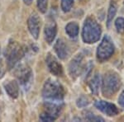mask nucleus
I'll list each match as a JSON object with an SVG mask.
<instances>
[{
	"label": "nucleus",
	"instance_id": "obj_7",
	"mask_svg": "<svg viewBox=\"0 0 124 122\" xmlns=\"http://www.w3.org/2000/svg\"><path fill=\"white\" fill-rule=\"evenodd\" d=\"M14 75L23 86H27L32 79V72L28 65L25 64H17L14 66Z\"/></svg>",
	"mask_w": 124,
	"mask_h": 122
},
{
	"label": "nucleus",
	"instance_id": "obj_11",
	"mask_svg": "<svg viewBox=\"0 0 124 122\" xmlns=\"http://www.w3.org/2000/svg\"><path fill=\"white\" fill-rule=\"evenodd\" d=\"M46 65L49 69L50 72L55 76H62L63 75V67L59 61L55 59V56H53L51 53H49L46 59Z\"/></svg>",
	"mask_w": 124,
	"mask_h": 122
},
{
	"label": "nucleus",
	"instance_id": "obj_9",
	"mask_svg": "<svg viewBox=\"0 0 124 122\" xmlns=\"http://www.w3.org/2000/svg\"><path fill=\"white\" fill-rule=\"evenodd\" d=\"M27 27L28 31L35 40H37L40 35L41 30V19L37 13H32L27 20Z\"/></svg>",
	"mask_w": 124,
	"mask_h": 122
},
{
	"label": "nucleus",
	"instance_id": "obj_17",
	"mask_svg": "<svg viewBox=\"0 0 124 122\" xmlns=\"http://www.w3.org/2000/svg\"><path fill=\"white\" fill-rule=\"evenodd\" d=\"M116 13H117V6H116L114 2H111L108 8V17H107V26L108 27H110L111 23L113 22V18H114Z\"/></svg>",
	"mask_w": 124,
	"mask_h": 122
},
{
	"label": "nucleus",
	"instance_id": "obj_2",
	"mask_svg": "<svg viewBox=\"0 0 124 122\" xmlns=\"http://www.w3.org/2000/svg\"><path fill=\"white\" fill-rule=\"evenodd\" d=\"M121 87V79L116 72L108 71L102 82V93L105 97H112Z\"/></svg>",
	"mask_w": 124,
	"mask_h": 122
},
{
	"label": "nucleus",
	"instance_id": "obj_25",
	"mask_svg": "<svg viewBox=\"0 0 124 122\" xmlns=\"http://www.w3.org/2000/svg\"><path fill=\"white\" fill-rule=\"evenodd\" d=\"M33 0H23L24 3H25L26 5H31V3H32Z\"/></svg>",
	"mask_w": 124,
	"mask_h": 122
},
{
	"label": "nucleus",
	"instance_id": "obj_5",
	"mask_svg": "<svg viewBox=\"0 0 124 122\" xmlns=\"http://www.w3.org/2000/svg\"><path fill=\"white\" fill-rule=\"evenodd\" d=\"M24 54L23 48L17 41H10L4 52L8 68L9 69H13L24 56Z\"/></svg>",
	"mask_w": 124,
	"mask_h": 122
},
{
	"label": "nucleus",
	"instance_id": "obj_22",
	"mask_svg": "<svg viewBox=\"0 0 124 122\" xmlns=\"http://www.w3.org/2000/svg\"><path fill=\"white\" fill-rule=\"evenodd\" d=\"M76 104L78 107H85L89 104V101L88 97H85V96H81L78 98Z\"/></svg>",
	"mask_w": 124,
	"mask_h": 122
},
{
	"label": "nucleus",
	"instance_id": "obj_14",
	"mask_svg": "<svg viewBox=\"0 0 124 122\" xmlns=\"http://www.w3.org/2000/svg\"><path fill=\"white\" fill-rule=\"evenodd\" d=\"M6 93L12 98H17L19 95V85L15 80H8L3 84Z\"/></svg>",
	"mask_w": 124,
	"mask_h": 122
},
{
	"label": "nucleus",
	"instance_id": "obj_15",
	"mask_svg": "<svg viewBox=\"0 0 124 122\" xmlns=\"http://www.w3.org/2000/svg\"><path fill=\"white\" fill-rule=\"evenodd\" d=\"M79 25L76 22H69L66 25V27H65V32L71 38L76 37L79 35Z\"/></svg>",
	"mask_w": 124,
	"mask_h": 122
},
{
	"label": "nucleus",
	"instance_id": "obj_4",
	"mask_svg": "<svg viewBox=\"0 0 124 122\" xmlns=\"http://www.w3.org/2000/svg\"><path fill=\"white\" fill-rule=\"evenodd\" d=\"M64 104L62 101L55 100H45L44 111L40 115V121H54L61 115L63 110Z\"/></svg>",
	"mask_w": 124,
	"mask_h": 122
},
{
	"label": "nucleus",
	"instance_id": "obj_12",
	"mask_svg": "<svg viewBox=\"0 0 124 122\" xmlns=\"http://www.w3.org/2000/svg\"><path fill=\"white\" fill-rule=\"evenodd\" d=\"M57 34V26L55 22L51 21L48 22L44 29L45 39L48 44H51L55 40Z\"/></svg>",
	"mask_w": 124,
	"mask_h": 122
},
{
	"label": "nucleus",
	"instance_id": "obj_3",
	"mask_svg": "<svg viewBox=\"0 0 124 122\" xmlns=\"http://www.w3.org/2000/svg\"><path fill=\"white\" fill-rule=\"evenodd\" d=\"M42 96L45 100L62 101L65 96V89L57 80L49 79L43 85Z\"/></svg>",
	"mask_w": 124,
	"mask_h": 122
},
{
	"label": "nucleus",
	"instance_id": "obj_19",
	"mask_svg": "<svg viewBox=\"0 0 124 122\" xmlns=\"http://www.w3.org/2000/svg\"><path fill=\"white\" fill-rule=\"evenodd\" d=\"M85 120L89 121H104V120L100 116H98L95 114L90 112V111H86L85 115Z\"/></svg>",
	"mask_w": 124,
	"mask_h": 122
},
{
	"label": "nucleus",
	"instance_id": "obj_13",
	"mask_svg": "<svg viewBox=\"0 0 124 122\" xmlns=\"http://www.w3.org/2000/svg\"><path fill=\"white\" fill-rule=\"evenodd\" d=\"M54 50L57 56L61 59H65L69 55V49L67 45L62 39H58L54 45Z\"/></svg>",
	"mask_w": 124,
	"mask_h": 122
},
{
	"label": "nucleus",
	"instance_id": "obj_10",
	"mask_svg": "<svg viewBox=\"0 0 124 122\" xmlns=\"http://www.w3.org/2000/svg\"><path fill=\"white\" fill-rule=\"evenodd\" d=\"M95 107L108 116H114L119 113V110L114 104L105 101H97L94 103Z\"/></svg>",
	"mask_w": 124,
	"mask_h": 122
},
{
	"label": "nucleus",
	"instance_id": "obj_1",
	"mask_svg": "<svg viewBox=\"0 0 124 122\" xmlns=\"http://www.w3.org/2000/svg\"><path fill=\"white\" fill-rule=\"evenodd\" d=\"M101 27L97 21L91 17L86 18L82 29V39L84 42L93 44L97 42L101 36Z\"/></svg>",
	"mask_w": 124,
	"mask_h": 122
},
{
	"label": "nucleus",
	"instance_id": "obj_6",
	"mask_svg": "<svg viewBox=\"0 0 124 122\" xmlns=\"http://www.w3.org/2000/svg\"><path fill=\"white\" fill-rule=\"evenodd\" d=\"M115 47L112 39L109 36L106 35L103 38L101 43L98 46L97 49V59L99 62L103 63L113 56L114 54Z\"/></svg>",
	"mask_w": 124,
	"mask_h": 122
},
{
	"label": "nucleus",
	"instance_id": "obj_8",
	"mask_svg": "<svg viewBox=\"0 0 124 122\" xmlns=\"http://www.w3.org/2000/svg\"><path fill=\"white\" fill-rule=\"evenodd\" d=\"M84 56L82 54L75 55L71 59L70 63L69 65V73L72 79H75L81 74L82 71L84 69Z\"/></svg>",
	"mask_w": 124,
	"mask_h": 122
},
{
	"label": "nucleus",
	"instance_id": "obj_21",
	"mask_svg": "<svg viewBox=\"0 0 124 122\" xmlns=\"http://www.w3.org/2000/svg\"><path fill=\"white\" fill-rule=\"evenodd\" d=\"M37 7L41 13H46L48 7V0H37Z\"/></svg>",
	"mask_w": 124,
	"mask_h": 122
},
{
	"label": "nucleus",
	"instance_id": "obj_20",
	"mask_svg": "<svg viewBox=\"0 0 124 122\" xmlns=\"http://www.w3.org/2000/svg\"><path fill=\"white\" fill-rule=\"evenodd\" d=\"M115 27L117 29V31L119 34L124 33V18L118 17L115 21Z\"/></svg>",
	"mask_w": 124,
	"mask_h": 122
},
{
	"label": "nucleus",
	"instance_id": "obj_23",
	"mask_svg": "<svg viewBox=\"0 0 124 122\" xmlns=\"http://www.w3.org/2000/svg\"><path fill=\"white\" fill-rule=\"evenodd\" d=\"M5 71H6V69H5V65L3 63V59L0 58V79L3 77L5 73Z\"/></svg>",
	"mask_w": 124,
	"mask_h": 122
},
{
	"label": "nucleus",
	"instance_id": "obj_24",
	"mask_svg": "<svg viewBox=\"0 0 124 122\" xmlns=\"http://www.w3.org/2000/svg\"><path fill=\"white\" fill-rule=\"evenodd\" d=\"M118 103L120 104L121 107H123L124 108V92L121 93L119 98H118Z\"/></svg>",
	"mask_w": 124,
	"mask_h": 122
},
{
	"label": "nucleus",
	"instance_id": "obj_18",
	"mask_svg": "<svg viewBox=\"0 0 124 122\" xmlns=\"http://www.w3.org/2000/svg\"><path fill=\"white\" fill-rule=\"evenodd\" d=\"M61 9L64 13H69L73 7L74 0H61Z\"/></svg>",
	"mask_w": 124,
	"mask_h": 122
},
{
	"label": "nucleus",
	"instance_id": "obj_16",
	"mask_svg": "<svg viewBox=\"0 0 124 122\" xmlns=\"http://www.w3.org/2000/svg\"><path fill=\"white\" fill-rule=\"evenodd\" d=\"M100 81H101L100 75H99V73H96L89 83V88H90L92 93L94 94V95H98V93H99V86H100Z\"/></svg>",
	"mask_w": 124,
	"mask_h": 122
}]
</instances>
